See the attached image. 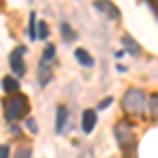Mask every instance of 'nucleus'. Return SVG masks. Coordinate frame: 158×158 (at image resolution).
<instances>
[{"label":"nucleus","mask_w":158,"mask_h":158,"mask_svg":"<svg viewBox=\"0 0 158 158\" xmlns=\"http://www.w3.org/2000/svg\"><path fill=\"white\" fill-rule=\"evenodd\" d=\"M30 112V103H27V97L25 95H13L11 99L4 101V116L6 120H19L21 116H25Z\"/></svg>","instance_id":"nucleus-1"},{"label":"nucleus","mask_w":158,"mask_h":158,"mask_svg":"<svg viewBox=\"0 0 158 158\" xmlns=\"http://www.w3.org/2000/svg\"><path fill=\"white\" fill-rule=\"evenodd\" d=\"M122 103H124V110L131 114H143L148 110V95L141 89H129L124 93Z\"/></svg>","instance_id":"nucleus-2"},{"label":"nucleus","mask_w":158,"mask_h":158,"mask_svg":"<svg viewBox=\"0 0 158 158\" xmlns=\"http://www.w3.org/2000/svg\"><path fill=\"white\" fill-rule=\"evenodd\" d=\"M114 133H116V139H118V143H120L122 150H133L135 148V135L131 131V127L129 124H116V129H114Z\"/></svg>","instance_id":"nucleus-3"},{"label":"nucleus","mask_w":158,"mask_h":158,"mask_svg":"<svg viewBox=\"0 0 158 158\" xmlns=\"http://www.w3.org/2000/svg\"><path fill=\"white\" fill-rule=\"evenodd\" d=\"M23 53H25V47H17V49L11 53V57H9V63H11V70H13L15 76H23L25 74Z\"/></svg>","instance_id":"nucleus-4"},{"label":"nucleus","mask_w":158,"mask_h":158,"mask_svg":"<svg viewBox=\"0 0 158 158\" xmlns=\"http://www.w3.org/2000/svg\"><path fill=\"white\" fill-rule=\"evenodd\" d=\"M95 122H97V114H95V110H85V112H82V131H85L86 135L93 133Z\"/></svg>","instance_id":"nucleus-5"},{"label":"nucleus","mask_w":158,"mask_h":158,"mask_svg":"<svg viewBox=\"0 0 158 158\" xmlns=\"http://www.w3.org/2000/svg\"><path fill=\"white\" fill-rule=\"evenodd\" d=\"M122 47H124V53H129V55H139L141 53V47L131 36H122Z\"/></svg>","instance_id":"nucleus-6"},{"label":"nucleus","mask_w":158,"mask_h":158,"mask_svg":"<svg viewBox=\"0 0 158 158\" xmlns=\"http://www.w3.org/2000/svg\"><path fill=\"white\" fill-rule=\"evenodd\" d=\"M65 122H68V108H65V106H59V108H57V122H55V131H57V133L63 131Z\"/></svg>","instance_id":"nucleus-7"},{"label":"nucleus","mask_w":158,"mask_h":158,"mask_svg":"<svg viewBox=\"0 0 158 158\" xmlns=\"http://www.w3.org/2000/svg\"><path fill=\"white\" fill-rule=\"evenodd\" d=\"M74 57H76V61H78L80 65H86V68H91V65L95 63V61H93V57H91L85 49H76V51H74Z\"/></svg>","instance_id":"nucleus-8"},{"label":"nucleus","mask_w":158,"mask_h":158,"mask_svg":"<svg viewBox=\"0 0 158 158\" xmlns=\"http://www.w3.org/2000/svg\"><path fill=\"white\" fill-rule=\"evenodd\" d=\"M95 6H97L99 11L108 13L112 19H118V9H116L114 4H110V2H95Z\"/></svg>","instance_id":"nucleus-9"},{"label":"nucleus","mask_w":158,"mask_h":158,"mask_svg":"<svg viewBox=\"0 0 158 158\" xmlns=\"http://www.w3.org/2000/svg\"><path fill=\"white\" fill-rule=\"evenodd\" d=\"M38 74H40V76H38V78H40V85H47L51 80V76H53V70H51L49 63H42L40 70H38Z\"/></svg>","instance_id":"nucleus-10"},{"label":"nucleus","mask_w":158,"mask_h":158,"mask_svg":"<svg viewBox=\"0 0 158 158\" xmlns=\"http://www.w3.org/2000/svg\"><path fill=\"white\" fill-rule=\"evenodd\" d=\"M2 89H4L6 93H15V91L19 89V82H17L13 76H6V78L2 80Z\"/></svg>","instance_id":"nucleus-11"},{"label":"nucleus","mask_w":158,"mask_h":158,"mask_svg":"<svg viewBox=\"0 0 158 158\" xmlns=\"http://www.w3.org/2000/svg\"><path fill=\"white\" fill-rule=\"evenodd\" d=\"M55 59V47L53 44H49L47 49H44V53H42V63H49V61Z\"/></svg>","instance_id":"nucleus-12"},{"label":"nucleus","mask_w":158,"mask_h":158,"mask_svg":"<svg viewBox=\"0 0 158 158\" xmlns=\"http://www.w3.org/2000/svg\"><path fill=\"white\" fill-rule=\"evenodd\" d=\"M49 36V25L44 21H38V32H36V38H47Z\"/></svg>","instance_id":"nucleus-13"},{"label":"nucleus","mask_w":158,"mask_h":158,"mask_svg":"<svg viewBox=\"0 0 158 158\" xmlns=\"http://www.w3.org/2000/svg\"><path fill=\"white\" fill-rule=\"evenodd\" d=\"M61 34H63V40H74V32L68 23H61Z\"/></svg>","instance_id":"nucleus-14"},{"label":"nucleus","mask_w":158,"mask_h":158,"mask_svg":"<svg viewBox=\"0 0 158 158\" xmlns=\"http://www.w3.org/2000/svg\"><path fill=\"white\" fill-rule=\"evenodd\" d=\"M17 158H32V148L30 146H23L17 150Z\"/></svg>","instance_id":"nucleus-15"},{"label":"nucleus","mask_w":158,"mask_h":158,"mask_svg":"<svg viewBox=\"0 0 158 158\" xmlns=\"http://www.w3.org/2000/svg\"><path fill=\"white\" fill-rule=\"evenodd\" d=\"M150 108H152V114H154V118H158V95H152L150 99V103H148Z\"/></svg>","instance_id":"nucleus-16"},{"label":"nucleus","mask_w":158,"mask_h":158,"mask_svg":"<svg viewBox=\"0 0 158 158\" xmlns=\"http://www.w3.org/2000/svg\"><path fill=\"white\" fill-rule=\"evenodd\" d=\"M30 38H36V15H30Z\"/></svg>","instance_id":"nucleus-17"},{"label":"nucleus","mask_w":158,"mask_h":158,"mask_svg":"<svg viewBox=\"0 0 158 158\" xmlns=\"http://www.w3.org/2000/svg\"><path fill=\"white\" fill-rule=\"evenodd\" d=\"M0 158H9V146H0Z\"/></svg>","instance_id":"nucleus-18"},{"label":"nucleus","mask_w":158,"mask_h":158,"mask_svg":"<svg viewBox=\"0 0 158 158\" xmlns=\"http://www.w3.org/2000/svg\"><path fill=\"white\" fill-rule=\"evenodd\" d=\"M110 103H112V97H108V99H103V101H101V103H99V110H106L110 106Z\"/></svg>","instance_id":"nucleus-19"},{"label":"nucleus","mask_w":158,"mask_h":158,"mask_svg":"<svg viewBox=\"0 0 158 158\" xmlns=\"http://www.w3.org/2000/svg\"><path fill=\"white\" fill-rule=\"evenodd\" d=\"M27 129H30L32 133H38V129H36V124H34V120H32V118L27 120Z\"/></svg>","instance_id":"nucleus-20"}]
</instances>
